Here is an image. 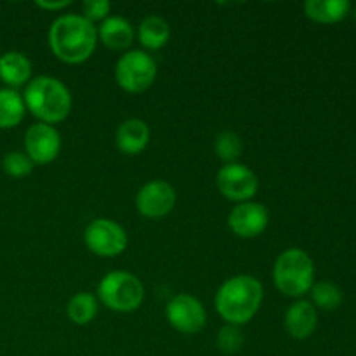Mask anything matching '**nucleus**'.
<instances>
[{
	"mask_svg": "<svg viewBox=\"0 0 356 356\" xmlns=\"http://www.w3.org/2000/svg\"><path fill=\"white\" fill-rule=\"evenodd\" d=\"M49 47L66 65L86 63L97 45V28L82 14H63L49 28Z\"/></svg>",
	"mask_w": 356,
	"mask_h": 356,
	"instance_id": "obj_1",
	"label": "nucleus"
},
{
	"mask_svg": "<svg viewBox=\"0 0 356 356\" xmlns=\"http://www.w3.org/2000/svg\"><path fill=\"white\" fill-rule=\"evenodd\" d=\"M264 291L252 275H236L218 289L214 298L216 312L229 325H245L261 309Z\"/></svg>",
	"mask_w": 356,
	"mask_h": 356,
	"instance_id": "obj_2",
	"label": "nucleus"
},
{
	"mask_svg": "<svg viewBox=\"0 0 356 356\" xmlns=\"http://www.w3.org/2000/svg\"><path fill=\"white\" fill-rule=\"evenodd\" d=\"M24 106L42 124L54 125L65 120L72 111L70 89L56 76L40 75L24 87Z\"/></svg>",
	"mask_w": 356,
	"mask_h": 356,
	"instance_id": "obj_3",
	"label": "nucleus"
},
{
	"mask_svg": "<svg viewBox=\"0 0 356 356\" xmlns=\"http://www.w3.org/2000/svg\"><path fill=\"white\" fill-rule=\"evenodd\" d=\"M273 282L287 298H302L315 284V264L306 250L292 247L277 257Z\"/></svg>",
	"mask_w": 356,
	"mask_h": 356,
	"instance_id": "obj_4",
	"label": "nucleus"
},
{
	"mask_svg": "<svg viewBox=\"0 0 356 356\" xmlns=\"http://www.w3.org/2000/svg\"><path fill=\"white\" fill-rule=\"evenodd\" d=\"M97 299L111 312L132 313L143 305L145 287L141 280L129 271H110L97 285Z\"/></svg>",
	"mask_w": 356,
	"mask_h": 356,
	"instance_id": "obj_5",
	"label": "nucleus"
},
{
	"mask_svg": "<svg viewBox=\"0 0 356 356\" xmlns=\"http://www.w3.org/2000/svg\"><path fill=\"white\" fill-rule=\"evenodd\" d=\"M156 72V61L149 56V52L132 49L122 54L115 65V80L125 92L141 94L153 86Z\"/></svg>",
	"mask_w": 356,
	"mask_h": 356,
	"instance_id": "obj_6",
	"label": "nucleus"
},
{
	"mask_svg": "<svg viewBox=\"0 0 356 356\" xmlns=\"http://www.w3.org/2000/svg\"><path fill=\"white\" fill-rule=\"evenodd\" d=\"M83 242L92 254L99 257H117L127 249V233L117 221L97 218L87 225Z\"/></svg>",
	"mask_w": 356,
	"mask_h": 356,
	"instance_id": "obj_7",
	"label": "nucleus"
},
{
	"mask_svg": "<svg viewBox=\"0 0 356 356\" xmlns=\"http://www.w3.org/2000/svg\"><path fill=\"white\" fill-rule=\"evenodd\" d=\"M216 184L228 200L243 204L250 202L259 190V179L250 167L243 163H225L216 176Z\"/></svg>",
	"mask_w": 356,
	"mask_h": 356,
	"instance_id": "obj_8",
	"label": "nucleus"
},
{
	"mask_svg": "<svg viewBox=\"0 0 356 356\" xmlns=\"http://www.w3.org/2000/svg\"><path fill=\"white\" fill-rule=\"evenodd\" d=\"M167 322L181 334H198L207 323L204 305L191 294H177L165 306Z\"/></svg>",
	"mask_w": 356,
	"mask_h": 356,
	"instance_id": "obj_9",
	"label": "nucleus"
},
{
	"mask_svg": "<svg viewBox=\"0 0 356 356\" xmlns=\"http://www.w3.org/2000/svg\"><path fill=\"white\" fill-rule=\"evenodd\" d=\"M177 200L176 190L163 179H153L143 184L136 195V207L139 214L148 219H160L170 214Z\"/></svg>",
	"mask_w": 356,
	"mask_h": 356,
	"instance_id": "obj_10",
	"label": "nucleus"
},
{
	"mask_svg": "<svg viewBox=\"0 0 356 356\" xmlns=\"http://www.w3.org/2000/svg\"><path fill=\"white\" fill-rule=\"evenodd\" d=\"M59 152H61V136L54 125L37 122L24 134V153L30 156L35 165H47L54 162Z\"/></svg>",
	"mask_w": 356,
	"mask_h": 356,
	"instance_id": "obj_11",
	"label": "nucleus"
},
{
	"mask_svg": "<svg viewBox=\"0 0 356 356\" xmlns=\"http://www.w3.org/2000/svg\"><path fill=\"white\" fill-rule=\"evenodd\" d=\"M270 222V212L259 202L236 204L228 216V226L240 238H256Z\"/></svg>",
	"mask_w": 356,
	"mask_h": 356,
	"instance_id": "obj_12",
	"label": "nucleus"
},
{
	"mask_svg": "<svg viewBox=\"0 0 356 356\" xmlns=\"http://www.w3.org/2000/svg\"><path fill=\"white\" fill-rule=\"evenodd\" d=\"M284 325L289 336L294 337V339H308V337H312L315 334L316 325H318V313H316V308L312 305V301L298 299L285 312Z\"/></svg>",
	"mask_w": 356,
	"mask_h": 356,
	"instance_id": "obj_13",
	"label": "nucleus"
},
{
	"mask_svg": "<svg viewBox=\"0 0 356 356\" xmlns=\"http://www.w3.org/2000/svg\"><path fill=\"white\" fill-rule=\"evenodd\" d=\"M149 132L148 124L141 118H129V120L122 122L115 134V145H117L118 152L124 155L134 156L139 155L146 149L149 145Z\"/></svg>",
	"mask_w": 356,
	"mask_h": 356,
	"instance_id": "obj_14",
	"label": "nucleus"
},
{
	"mask_svg": "<svg viewBox=\"0 0 356 356\" xmlns=\"http://www.w3.org/2000/svg\"><path fill=\"white\" fill-rule=\"evenodd\" d=\"M136 38L134 26L122 16H108L97 28V40L111 51H125Z\"/></svg>",
	"mask_w": 356,
	"mask_h": 356,
	"instance_id": "obj_15",
	"label": "nucleus"
},
{
	"mask_svg": "<svg viewBox=\"0 0 356 356\" xmlns=\"http://www.w3.org/2000/svg\"><path fill=\"white\" fill-rule=\"evenodd\" d=\"M31 61L26 54L17 51L3 52L0 56V80L7 83L9 89H17L30 82Z\"/></svg>",
	"mask_w": 356,
	"mask_h": 356,
	"instance_id": "obj_16",
	"label": "nucleus"
},
{
	"mask_svg": "<svg viewBox=\"0 0 356 356\" xmlns=\"http://www.w3.org/2000/svg\"><path fill=\"white\" fill-rule=\"evenodd\" d=\"M351 3L348 0H308L305 2V14L315 23H339L350 14Z\"/></svg>",
	"mask_w": 356,
	"mask_h": 356,
	"instance_id": "obj_17",
	"label": "nucleus"
},
{
	"mask_svg": "<svg viewBox=\"0 0 356 356\" xmlns=\"http://www.w3.org/2000/svg\"><path fill=\"white\" fill-rule=\"evenodd\" d=\"M170 38V26L163 17L148 16L138 28V40L146 51H160Z\"/></svg>",
	"mask_w": 356,
	"mask_h": 356,
	"instance_id": "obj_18",
	"label": "nucleus"
},
{
	"mask_svg": "<svg viewBox=\"0 0 356 356\" xmlns=\"http://www.w3.org/2000/svg\"><path fill=\"white\" fill-rule=\"evenodd\" d=\"M26 106L16 89H0V129H13L23 122Z\"/></svg>",
	"mask_w": 356,
	"mask_h": 356,
	"instance_id": "obj_19",
	"label": "nucleus"
},
{
	"mask_svg": "<svg viewBox=\"0 0 356 356\" xmlns=\"http://www.w3.org/2000/svg\"><path fill=\"white\" fill-rule=\"evenodd\" d=\"M97 298L90 292H76L66 305V315L75 325H87L97 315Z\"/></svg>",
	"mask_w": 356,
	"mask_h": 356,
	"instance_id": "obj_20",
	"label": "nucleus"
},
{
	"mask_svg": "<svg viewBox=\"0 0 356 356\" xmlns=\"http://www.w3.org/2000/svg\"><path fill=\"white\" fill-rule=\"evenodd\" d=\"M309 294H312V305L327 312L337 309L343 302V291L332 282H316L313 284Z\"/></svg>",
	"mask_w": 356,
	"mask_h": 356,
	"instance_id": "obj_21",
	"label": "nucleus"
},
{
	"mask_svg": "<svg viewBox=\"0 0 356 356\" xmlns=\"http://www.w3.org/2000/svg\"><path fill=\"white\" fill-rule=\"evenodd\" d=\"M242 139L235 132L225 131L216 136L214 152L218 159L222 160L225 163H235L240 159V155H242Z\"/></svg>",
	"mask_w": 356,
	"mask_h": 356,
	"instance_id": "obj_22",
	"label": "nucleus"
},
{
	"mask_svg": "<svg viewBox=\"0 0 356 356\" xmlns=\"http://www.w3.org/2000/svg\"><path fill=\"white\" fill-rule=\"evenodd\" d=\"M243 341H245V337H243L242 329L238 325H229V323H226L218 332L216 344H218V350L221 353L235 355L242 350Z\"/></svg>",
	"mask_w": 356,
	"mask_h": 356,
	"instance_id": "obj_23",
	"label": "nucleus"
},
{
	"mask_svg": "<svg viewBox=\"0 0 356 356\" xmlns=\"http://www.w3.org/2000/svg\"><path fill=\"white\" fill-rule=\"evenodd\" d=\"M35 163L31 162L30 156L23 152H10L3 156L2 167L3 172L10 177H24L33 170Z\"/></svg>",
	"mask_w": 356,
	"mask_h": 356,
	"instance_id": "obj_24",
	"label": "nucleus"
},
{
	"mask_svg": "<svg viewBox=\"0 0 356 356\" xmlns=\"http://www.w3.org/2000/svg\"><path fill=\"white\" fill-rule=\"evenodd\" d=\"M111 3L108 0H86L82 3V16L89 19L90 23L104 21L110 16Z\"/></svg>",
	"mask_w": 356,
	"mask_h": 356,
	"instance_id": "obj_25",
	"label": "nucleus"
},
{
	"mask_svg": "<svg viewBox=\"0 0 356 356\" xmlns=\"http://www.w3.org/2000/svg\"><path fill=\"white\" fill-rule=\"evenodd\" d=\"M35 6L40 7V9L44 10H52V13H59V10L66 9L68 6H72V2L70 0H59V2H54V0H37L35 2Z\"/></svg>",
	"mask_w": 356,
	"mask_h": 356,
	"instance_id": "obj_26",
	"label": "nucleus"
},
{
	"mask_svg": "<svg viewBox=\"0 0 356 356\" xmlns=\"http://www.w3.org/2000/svg\"><path fill=\"white\" fill-rule=\"evenodd\" d=\"M353 17H355V21H356V6H355V9H353Z\"/></svg>",
	"mask_w": 356,
	"mask_h": 356,
	"instance_id": "obj_27",
	"label": "nucleus"
}]
</instances>
